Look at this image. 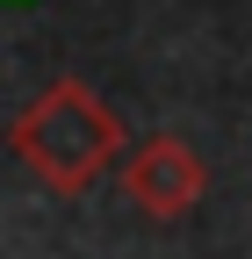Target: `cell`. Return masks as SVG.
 <instances>
[{
  "instance_id": "6da1fadb",
  "label": "cell",
  "mask_w": 252,
  "mask_h": 259,
  "mask_svg": "<svg viewBox=\"0 0 252 259\" xmlns=\"http://www.w3.org/2000/svg\"><path fill=\"white\" fill-rule=\"evenodd\" d=\"M8 151L51 194H87L122 151V115L79 79H51L36 101L8 122Z\"/></svg>"
},
{
  "instance_id": "7a4b0ae2",
  "label": "cell",
  "mask_w": 252,
  "mask_h": 259,
  "mask_svg": "<svg viewBox=\"0 0 252 259\" xmlns=\"http://www.w3.org/2000/svg\"><path fill=\"white\" fill-rule=\"evenodd\" d=\"M115 180H122V194L144 209V216H159V223H173V216H187L209 194V166H202V151L195 144H180L173 130H159V137H122V151H115Z\"/></svg>"
},
{
  "instance_id": "3957f363",
  "label": "cell",
  "mask_w": 252,
  "mask_h": 259,
  "mask_svg": "<svg viewBox=\"0 0 252 259\" xmlns=\"http://www.w3.org/2000/svg\"><path fill=\"white\" fill-rule=\"evenodd\" d=\"M0 8H22V0H0Z\"/></svg>"
}]
</instances>
